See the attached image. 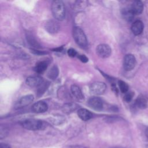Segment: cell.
<instances>
[{"instance_id":"cell-3","label":"cell","mask_w":148,"mask_h":148,"mask_svg":"<svg viewBox=\"0 0 148 148\" xmlns=\"http://www.w3.org/2000/svg\"><path fill=\"white\" fill-rule=\"evenodd\" d=\"M73 38L76 43L81 47L85 48L87 46L88 42L86 36L83 31L79 27L73 29Z\"/></svg>"},{"instance_id":"cell-10","label":"cell","mask_w":148,"mask_h":148,"mask_svg":"<svg viewBox=\"0 0 148 148\" xmlns=\"http://www.w3.org/2000/svg\"><path fill=\"white\" fill-rule=\"evenodd\" d=\"M47 104L43 101H38L35 103L32 107V109L34 112L36 113H43L47 110Z\"/></svg>"},{"instance_id":"cell-12","label":"cell","mask_w":148,"mask_h":148,"mask_svg":"<svg viewBox=\"0 0 148 148\" xmlns=\"http://www.w3.org/2000/svg\"><path fill=\"white\" fill-rule=\"evenodd\" d=\"M130 8L135 15L139 14L143 12V4L140 1H135L132 3Z\"/></svg>"},{"instance_id":"cell-6","label":"cell","mask_w":148,"mask_h":148,"mask_svg":"<svg viewBox=\"0 0 148 148\" xmlns=\"http://www.w3.org/2000/svg\"><path fill=\"white\" fill-rule=\"evenodd\" d=\"M136 65V59L134 55L128 54L125 56L123 61V66L125 71H130L134 69Z\"/></svg>"},{"instance_id":"cell-19","label":"cell","mask_w":148,"mask_h":148,"mask_svg":"<svg viewBox=\"0 0 148 148\" xmlns=\"http://www.w3.org/2000/svg\"><path fill=\"white\" fill-rule=\"evenodd\" d=\"M122 15L123 18L128 21H132L135 16L130 8L123 9L122 10Z\"/></svg>"},{"instance_id":"cell-28","label":"cell","mask_w":148,"mask_h":148,"mask_svg":"<svg viewBox=\"0 0 148 148\" xmlns=\"http://www.w3.org/2000/svg\"><path fill=\"white\" fill-rule=\"evenodd\" d=\"M62 49H63L62 47H58V48H56V49H53V50L54 51H61Z\"/></svg>"},{"instance_id":"cell-16","label":"cell","mask_w":148,"mask_h":148,"mask_svg":"<svg viewBox=\"0 0 148 148\" xmlns=\"http://www.w3.org/2000/svg\"><path fill=\"white\" fill-rule=\"evenodd\" d=\"M135 104L137 108L141 109H146L148 106L147 100L143 95H140L136 98L135 102Z\"/></svg>"},{"instance_id":"cell-20","label":"cell","mask_w":148,"mask_h":148,"mask_svg":"<svg viewBox=\"0 0 148 148\" xmlns=\"http://www.w3.org/2000/svg\"><path fill=\"white\" fill-rule=\"evenodd\" d=\"M58 73H59V71L57 66L54 65L52 66L50 68V69L49 71L47 73V76L49 79L51 80H54L58 76Z\"/></svg>"},{"instance_id":"cell-1","label":"cell","mask_w":148,"mask_h":148,"mask_svg":"<svg viewBox=\"0 0 148 148\" xmlns=\"http://www.w3.org/2000/svg\"><path fill=\"white\" fill-rule=\"evenodd\" d=\"M51 12L56 19L63 20L65 17V8L63 2L60 0L54 1L51 5Z\"/></svg>"},{"instance_id":"cell-26","label":"cell","mask_w":148,"mask_h":148,"mask_svg":"<svg viewBox=\"0 0 148 148\" xmlns=\"http://www.w3.org/2000/svg\"><path fill=\"white\" fill-rule=\"evenodd\" d=\"M31 51L32 53L35 54H38V55H40V54H46V53L44 52L43 51H39V50H37L36 49H31Z\"/></svg>"},{"instance_id":"cell-5","label":"cell","mask_w":148,"mask_h":148,"mask_svg":"<svg viewBox=\"0 0 148 148\" xmlns=\"http://www.w3.org/2000/svg\"><path fill=\"white\" fill-rule=\"evenodd\" d=\"M96 52L99 57L105 58L109 57L112 53V49L107 44H100L97 47Z\"/></svg>"},{"instance_id":"cell-27","label":"cell","mask_w":148,"mask_h":148,"mask_svg":"<svg viewBox=\"0 0 148 148\" xmlns=\"http://www.w3.org/2000/svg\"><path fill=\"white\" fill-rule=\"evenodd\" d=\"M0 148H11L10 146L6 143H1Z\"/></svg>"},{"instance_id":"cell-9","label":"cell","mask_w":148,"mask_h":148,"mask_svg":"<svg viewBox=\"0 0 148 148\" xmlns=\"http://www.w3.org/2000/svg\"><path fill=\"white\" fill-rule=\"evenodd\" d=\"M43 83V79L39 76L28 77L26 79V84L31 87H37Z\"/></svg>"},{"instance_id":"cell-24","label":"cell","mask_w":148,"mask_h":148,"mask_svg":"<svg viewBox=\"0 0 148 148\" xmlns=\"http://www.w3.org/2000/svg\"><path fill=\"white\" fill-rule=\"evenodd\" d=\"M67 53H68V55L71 57H74L77 54L76 51L75 49H72V48H71V49H68V51H67Z\"/></svg>"},{"instance_id":"cell-22","label":"cell","mask_w":148,"mask_h":148,"mask_svg":"<svg viewBox=\"0 0 148 148\" xmlns=\"http://www.w3.org/2000/svg\"><path fill=\"white\" fill-rule=\"evenodd\" d=\"M118 84L121 92L125 94L128 91V86L125 82L123 80H119Z\"/></svg>"},{"instance_id":"cell-30","label":"cell","mask_w":148,"mask_h":148,"mask_svg":"<svg viewBox=\"0 0 148 148\" xmlns=\"http://www.w3.org/2000/svg\"><path fill=\"white\" fill-rule=\"evenodd\" d=\"M146 148H148V145L146 146Z\"/></svg>"},{"instance_id":"cell-25","label":"cell","mask_w":148,"mask_h":148,"mask_svg":"<svg viewBox=\"0 0 148 148\" xmlns=\"http://www.w3.org/2000/svg\"><path fill=\"white\" fill-rule=\"evenodd\" d=\"M78 58H79V60L83 62H87L88 60V58L85 56V55H80L78 56Z\"/></svg>"},{"instance_id":"cell-13","label":"cell","mask_w":148,"mask_h":148,"mask_svg":"<svg viewBox=\"0 0 148 148\" xmlns=\"http://www.w3.org/2000/svg\"><path fill=\"white\" fill-rule=\"evenodd\" d=\"M45 28L49 33H56L59 29V25L56 21L49 20L46 23Z\"/></svg>"},{"instance_id":"cell-11","label":"cell","mask_w":148,"mask_h":148,"mask_svg":"<svg viewBox=\"0 0 148 148\" xmlns=\"http://www.w3.org/2000/svg\"><path fill=\"white\" fill-rule=\"evenodd\" d=\"M144 25L140 20H136L134 21L131 25V31L135 35H140L143 30Z\"/></svg>"},{"instance_id":"cell-29","label":"cell","mask_w":148,"mask_h":148,"mask_svg":"<svg viewBox=\"0 0 148 148\" xmlns=\"http://www.w3.org/2000/svg\"><path fill=\"white\" fill-rule=\"evenodd\" d=\"M145 135H146V137L148 138V127L145 130Z\"/></svg>"},{"instance_id":"cell-23","label":"cell","mask_w":148,"mask_h":148,"mask_svg":"<svg viewBox=\"0 0 148 148\" xmlns=\"http://www.w3.org/2000/svg\"><path fill=\"white\" fill-rule=\"evenodd\" d=\"M134 92H127L125 93L124 97V99L126 102H130L132 100L133 97H134Z\"/></svg>"},{"instance_id":"cell-18","label":"cell","mask_w":148,"mask_h":148,"mask_svg":"<svg viewBox=\"0 0 148 148\" xmlns=\"http://www.w3.org/2000/svg\"><path fill=\"white\" fill-rule=\"evenodd\" d=\"M26 38L28 43L32 46L35 48H40V45L36 40L35 37L31 34V33H27L26 34Z\"/></svg>"},{"instance_id":"cell-8","label":"cell","mask_w":148,"mask_h":148,"mask_svg":"<svg viewBox=\"0 0 148 148\" xmlns=\"http://www.w3.org/2000/svg\"><path fill=\"white\" fill-rule=\"evenodd\" d=\"M88 106L96 110H101L103 108V102L101 98L97 97L90 98L88 101Z\"/></svg>"},{"instance_id":"cell-7","label":"cell","mask_w":148,"mask_h":148,"mask_svg":"<svg viewBox=\"0 0 148 148\" xmlns=\"http://www.w3.org/2000/svg\"><path fill=\"white\" fill-rule=\"evenodd\" d=\"M34 100V97L32 95H26L20 98L16 103L14 108L16 109H20L29 105Z\"/></svg>"},{"instance_id":"cell-2","label":"cell","mask_w":148,"mask_h":148,"mask_svg":"<svg viewBox=\"0 0 148 148\" xmlns=\"http://www.w3.org/2000/svg\"><path fill=\"white\" fill-rule=\"evenodd\" d=\"M23 128L31 131L40 130L45 127V124L43 121L34 119H29L24 120L21 123Z\"/></svg>"},{"instance_id":"cell-15","label":"cell","mask_w":148,"mask_h":148,"mask_svg":"<svg viewBox=\"0 0 148 148\" xmlns=\"http://www.w3.org/2000/svg\"><path fill=\"white\" fill-rule=\"evenodd\" d=\"M49 64V62L47 60L39 61L38 63H36V64L34 68V70L36 73H42L47 69Z\"/></svg>"},{"instance_id":"cell-21","label":"cell","mask_w":148,"mask_h":148,"mask_svg":"<svg viewBox=\"0 0 148 148\" xmlns=\"http://www.w3.org/2000/svg\"><path fill=\"white\" fill-rule=\"evenodd\" d=\"M77 107H78V105H76V103H68L65 104L62 106V110L64 112L69 113V112L75 110V109H76L77 108Z\"/></svg>"},{"instance_id":"cell-17","label":"cell","mask_w":148,"mask_h":148,"mask_svg":"<svg viewBox=\"0 0 148 148\" xmlns=\"http://www.w3.org/2000/svg\"><path fill=\"white\" fill-rule=\"evenodd\" d=\"M71 91L73 96L75 97L78 99H83L84 98V95L82 93L80 88L76 85L73 84L71 87Z\"/></svg>"},{"instance_id":"cell-14","label":"cell","mask_w":148,"mask_h":148,"mask_svg":"<svg viewBox=\"0 0 148 148\" xmlns=\"http://www.w3.org/2000/svg\"><path fill=\"white\" fill-rule=\"evenodd\" d=\"M77 115L83 121L88 120L92 117V114L89 110L84 108H80L77 110Z\"/></svg>"},{"instance_id":"cell-4","label":"cell","mask_w":148,"mask_h":148,"mask_svg":"<svg viewBox=\"0 0 148 148\" xmlns=\"http://www.w3.org/2000/svg\"><path fill=\"white\" fill-rule=\"evenodd\" d=\"M106 89V84L101 82H96L92 83L90 87V92L96 95L103 94Z\"/></svg>"}]
</instances>
